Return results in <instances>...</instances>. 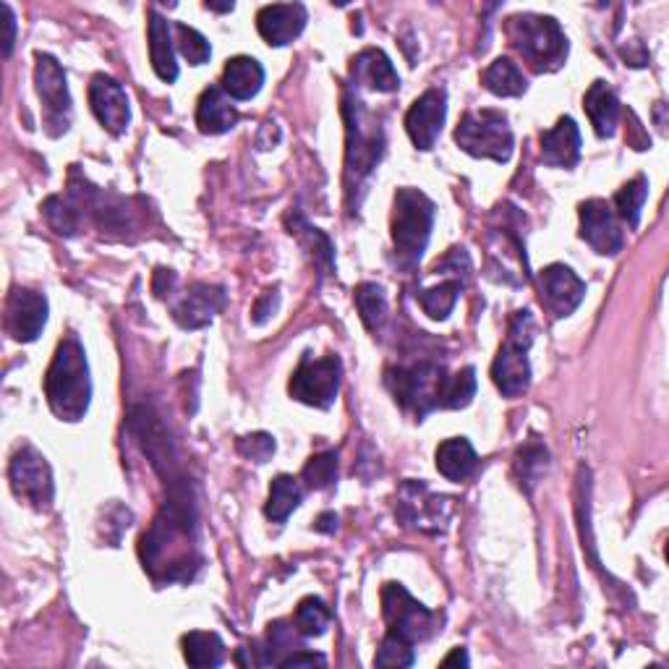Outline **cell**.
<instances>
[{
  "mask_svg": "<svg viewBox=\"0 0 669 669\" xmlns=\"http://www.w3.org/2000/svg\"><path fill=\"white\" fill-rule=\"evenodd\" d=\"M194 528H197V511H194L191 486L167 492L163 511L139 544L144 570H150L155 581H191L194 570L201 564L194 549Z\"/></svg>",
  "mask_w": 669,
  "mask_h": 669,
  "instance_id": "obj_1",
  "label": "cell"
},
{
  "mask_svg": "<svg viewBox=\"0 0 669 669\" xmlns=\"http://www.w3.org/2000/svg\"><path fill=\"white\" fill-rule=\"evenodd\" d=\"M45 397L61 421H79L87 414L92 401V380L76 334H68L53 355V364L45 374Z\"/></svg>",
  "mask_w": 669,
  "mask_h": 669,
  "instance_id": "obj_2",
  "label": "cell"
},
{
  "mask_svg": "<svg viewBox=\"0 0 669 669\" xmlns=\"http://www.w3.org/2000/svg\"><path fill=\"white\" fill-rule=\"evenodd\" d=\"M343 113L348 121V150H346V191L348 205L355 191H364V184L385 152V134L376 118L364 108V102L346 92Z\"/></svg>",
  "mask_w": 669,
  "mask_h": 669,
  "instance_id": "obj_3",
  "label": "cell"
},
{
  "mask_svg": "<svg viewBox=\"0 0 669 669\" xmlns=\"http://www.w3.org/2000/svg\"><path fill=\"white\" fill-rule=\"evenodd\" d=\"M507 40L536 74L557 72L568 58V37L552 17L518 13L507 19Z\"/></svg>",
  "mask_w": 669,
  "mask_h": 669,
  "instance_id": "obj_4",
  "label": "cell"
},
{
  "mask_svg": "<svg viewBox=\"0 0 669 669\" xmlns=\"http://www.w3.org/2000/svg\"><path fill=\"white\" fill-rule=\"evenodd\" d=\"M452 374L445 372V366L431 364V361H418L410 366L387 369V387L395 395V401L403 408L410 410L418 421L427 418L431 410L448 408Z\"/></svg>",
  "mask_w": 669,
  "mask_h": 669,
  "instance_id": "obj_5",
  "label": "cell"
},
{
  "mask_svg": "<svg viewBox=\"0 0 669 669\" xmlns=\"http://www.w3.org/2000/svg\"><path fill=\"white\" fill-rule=\"evenodd\" d=\"M435 226V201L418 188H397L393 207V243L397 262L414 270L427 249Z\"/></svg>",
  "mask_w": 669,
  "mask_h": 669,
  "instance_id": "obj_6",
  "label": "cell"
},
{
  "mask_svg": "<svg viewBox=\"0 0 669 669\" xmlns=\"http://www.w3.org/2000/svg\"><path fill=\"white\" fill-rule=\"evenodd\" d=\"M534 330L531 311H515L505 346L500 348L497 359L492 364V380L505 397H518L531 385L528 348L534 343Z\"/></svg>",
  "mask_w": 669,
  "mask_h": 669,
  "instance_id": "obj_7",
  "label": "cell"
},
{
  "mask_svg": "<svg viewBox=\"0 0 669 669\" xmlns=\"http://www.w3.org/2000/svg\"><path fill=\"white\" fill-rule=\"evenodd\" d=\"M456 142L465 155L507 163L513 157V129L502 110H469L456 129Z\"/></svg>",
  "mask_w": 669,
  "mask_h": 669,
  "instance_id": "obj_8",
  "label": "cell"
},
{
  "mask_svg": "<svg viewBox=\"0 0 669 669\" xmlns=\"http://www.w3.org/2000/svg\"><path fill=\"white\" fill-rule=\"evenodd\" d=\"M382 615L387 623V636H395L416 646L437 630V615L418 604L401 583H387L382 589Z\"/></svg>",
  "mask_w": 669,
  "mask_h": 669,
  "instance_id": "obj_9",
  "label": "cell"
},
{
  "mask_svg": "<svg viewBox=\"0 0 669 669\" xmlns=\"http://www.w3.org/2000/svg\"><path fill=\"white\" fill-rule=\"evenodd\" d=\"M340 374H343V366H340L338 355L314 359L311 353H306L301 364H298V369L290 376L288 390L298 403L325 410L330 408L334 397H338Z\"/></svg>",
  "mask_w": 669,
  "mask_h": 669,
  "instance_id": "obj_10",
  "label": "cell"
},
{
  "mask_svg": "<svg viewBox=\"0 0 669 669\" xmlns=\"http://www.w3.org/2000/svg\"><path fill=\"white\" fill-rule=\"evenodd\" d=\"M34 81H37V95L45 108V125L47 134L61 136L66 134L72 125V95H68L66 72L61 63L47 53H37V68H34Z\"/></svg>",
  "mask_w": 669,
  "mask_h": 669,
  "instance_id": "obj_11",
  "label": "cell"
},
{
  "mask_svg": "<svg viewBox=\"0 0 669 669\" xmlns=\"http://www.w3.org/2000/svg\"><path fill=\"white\" fill-rule=\"evenodd\" d=\"M431 272H437V275L442 272L445 283L435 285V288L418 290L416 301L421 304V309L427 311L431 319H448L450 311L456 309L460 290L465 288V281H469L471 260L469 254H465V249H450Z\"/></svg>",
  "mask_w": 669,
  "mask_h": 669,
  "instance_id": "obj_12",
  "label": "cell"
},
{
  "mask_svg": "<svg viewBox=\"0 0 669 669\" xmlns=\"http://www.w3.org/2000/svg\"><path fill=\"white\" fill-rule=\"evenodd\" d=\"M9 479H11V490L19 500L32 502L37 511L47 507L53 502L55 484H53V471L47 465V460L40 456L37 450L21 448L17 450V456L11 458L9 465Z\"/></svg>",
  "mask_w": 669,
  "mask_h": 669,
  "instance_id": "obj_13",
  "label": "cell"
},
{
  "mask_svg": "<svg viewBox=\"0 0 669 669\" xmlns=\"http://www.w3.org/2000/svg\"><path fill=\"white\" fill-rule=\"evenodd\" d=\"M581 239L589 243L596 254L615 256L625 246L623 228H619L615 209L604 199H589L581 205Z\"/></svg>",
  "mask_w": 669,
  "mask_h": 669,
  "instance_id": "obj_14",
  "label": "cell"
},
{
  "mask_svg": "<svg viewBox=\"0 0 669 669\" xmlns=\"http://www.w3.org/2000/svg\"><path fill=\"white\" fill-rule=\"evenodd\" d=\"M401 518L421 531H442L450 518V500L437 497L421 481H408L401 490Z\"/></svg>",
  "mask_w": 669,
  "mask_h": 669,
  "instance_id": "obj_15",
  "label": "cell"
},
{
  "mask_svg": "<svg viewBox=\"0 0 669 669\" xmlns=\"http://www.w3.org/2000/svg\"><path fill=\"white\" fill-rule=\"evenodd\" d=\"M445 118H448V95L445 89H427L418 100L410 105L406 116V131L418 150H431L442 134Z\"/></svg>",
  "mask_w": 669,
  "mask_h": 669,
  "instance_id": "obj_16",
  "label": "cell"
},
{
  "mask_svg": "<svg viewBox=\"0 0 669 669\" xmlns=\"http://www.w3.org/2000/svg\"><path fill=\"white\" fill-rule=\"evenodd\" d=\"M541 301L557 319L570 317L585 296V283L564 264H549L539 275Z\"/></svg>",
  "mask_w": 669,
  "mask_h": 669,
  "instance_id": "obj_17",
  "label": "cell"
},
{
  "mask_svg": "<svg viewBox=\"0 0 669 669\" xmlns=\"http://www.w3.org/2000/svg\"><path fill=\"white\" fill-rule=\"evenodd\" d=\"M89 105H92V113L102 123V129H108L113 136H121L129 129V97H125V89L113 76H95L92 84H89Z\"/></svg>",
  "mask_w": 669,
  "mask_h": 669,
  "instance_id": "obj_18",
  "label": "cell"
},
{
  "mask_svg": "<svg viewBox=\"0 0 669 669\" xmlns=\"http://www.w3.org/2000/svg\"><path fill=\"white\" fill-rule=\"evenodd\" d=\"M47 322V298L40 293L17 288L6 304V330L19 343L37 340L42 327Z\"/></svg>",
  "mask_w": 669,
  "mask_h": 669,
  "instance_id": "obj_19",
  "label": "cell"
},
{
  "mask_svg": "<svg viewBox=\"0 0 669 669\" xmlns=\"http://www.w3.org/2000/svg\"><path fill=\"white\" fill-rule=\"evenodd\" d=\"M226 306V290L209 283H194L180 296L178 304H173V319L184 330H199L212 322V317Z\"/></svg>",
  "mask_w": 669,
  "mask_h": 669,
  "instance_id": "obj_20",
  "label": "cell"
},
{
  "mask_svg": "<svg viewBox=\"0 0 669 669\" xmlns=\"http://www.w3.org/2000/svg\"><path fill=\"white\" fill-rule=\"evenodd\" d=\"M306 26V9L301 3H275L264 6L256 13V30H260L262 40L272 47L288 45L304 32Z\"/></svg>",
  "mask_w": 669,
  "mask_h": 669,
  "instance_id": "obj_21",
  "label": "cell"
},
{
  "mask_svg": "<svg viewBox=\"0 0 669 669\" xmlns=\"http://www.w3.org/2000/svg\"><path fill=\"white\" fill-rule=\"evenodd\" d=\"M578 157H581V131H578L575 121L564 116L557 121L555 129L544 131L541 134V160L549 167H575Z\"/></svg>",
  "mask_w": 669,
  "mask_h": 669,
  "instance_id": "obj_22",
  "label": "cell"
},
{
  "mask_svg": "<svg viewBox=\"0 0 669 669\" xmlns=\"http://www.w3.org/2000/svg\"><path fill=\"white\" fill-rule=\"evenodd\" d=\"M351 74L355 84L374 89V92H397L401 89V76H397L393 61L387 58L380 47H366L355 55Z\"/></svg>",
  "mask_w": 669,
  "mask_h": 669,
  "instance_id": "obj_23",
  "label": "cell"
},
{
  "mask_svg": "<svg viewBox=\"0 0 669 669\" xmlns=\"http://www.w3.org/2000/svg\"><path fill=\"white\" fill-rule=\"evenodd\" d=\"M239 121V110L235 105L230 102V97L226 95L222 87H209L205 89V95L199 97V108H197V125L201 134L218 136L226 134Z\"/></svg>",
  "mask_w": 669,
  "mask_h": 669,
  "instance_id": "obj_24",
  "label": "cell"
},
{
  "mask_svg": "<svg viewBox=\"0 0 669 669\" xmlns=\"http://www.w3.org/2000/svg\"><path fill=\"white\" fill-rule=\"evenodd\" d=\"M583 108L589 113V121L594 125V131L602 139L612 136L617 129L619 121V100L615 95V89L610 87L606 81H594L589 87V92L583 97Z\"/></svg>",
  "mask_w": 669,
  "mask_h": 669,
  "instance_id": "obj_25",
  "label": "cell"
},
{
  "mask_svg": "<svg viewBox=\"0 0 669 669\" xmlns=\"http://www.w3.org/2000/svg\"><path fill=\"white\" fill-rule=\"evenodd\" d=\"M264 84V68L260 61L249 58V55H239L226 63L222 72V89L230 100H251Z\"/></svg>",
  "mask_w": 669,
  "mask_h": 669,
  "instance_id": "obj_26",
  "label": "cell"
},
{
  "mask_svg": "<svg viewBox=\"0 0 669 669\" xmlns=\"http://www.w3.org/2000/svg\"><path fill=\"white\" fill-rule=\"evenodd\" d=\"M435 458H437V471L448 481H456V484L473 476V471H476L479 465L476 450H473V445L465 437L445 439V442L437 448Z\"/></svg>",
  "mask_w": 669,
  "mask_h": 669,
  "instance_id": "obj_27",
  "label": "cell"
},
{
  "mask_svg": "<svg viewBox=\"0 0 669 669\" xmlns=\"http://www.w3.org/2000/svg\"><path fill=\"white\" fill-rule=\"evenodd\" d=\"M171 24L165 17H160L157 9H150V58L152 68L163 81H176L178 79V63L176 53L171 45Z\"/></svg>",
  "mask_w": 669,
  "mask_h": 669,
  "instance_id": "obj_28",
  "label": "cell"
},
{
  "mask_svg": "<svg viewBox=\"0 0 669 669\" xmlns=\"http://www.w3.org/2000/svg\"><path fill=\"white\" fill-rule=\"evenodd\" d=\"M481 84L497 97H520L528 89V81L518 63L511 58H497L481 74Z\"/></svg>",
  "mask_w": 669,
  "mask_h": 669,
  "instance_id": "obj_29",
  "label": "cell"
},
{
  "mask_svg": "<svg viewBox=\"0 0 669 669\" xmlns=\"http://www.w3.org/2000/svg\"><path fill=\"white\" fill-rule=\"evenodd\" d=\"M180 646H184V659L191 667H220L226 661V644L218 633H186Z\"/></svg>",
  "mask_w": 669,
  "mask_h": 669,
  "instance_id": "obj_30",
  "label": "cell"
},
{
  "mask_svg": "<svg viewBox=\"0 0 669 669\" xmlns=\"http://www.w3.org/2000/svg\"><path fill=\"white\" fill-rule=\"evenodd\" d=\"M301 500H304V490L301 484H298V479L285 476L283 473V476H277L270 484V497L267 505H264V515H267L272 523H285L288 520V515L301 505Z\"/></svg>",
  "mask_w": 669,
  "mask_h": 669,
  "instance_id": "obj_31",
  "label": "cell"
},
{
  "mask_svg": "<svg viewBox=\"0 0 669 669\" xmlns=\"http://www.w3.org/2000/svg\"><path fill=\"white\" fill-rule=\"evenodd\" d=\"M355 306L369 332H380L387 322V296L376 283H364L355 288Z\"/></svg>",
  "mask_w": 669,
  "mask_h": 669,
  "instance_id": "obj_32",
  "label": "cell"
},
{
  "mask_svg": "<svg viewBox=\"0 0 669 669\" xmlns=\"http://www.w3.org/2000/svg\"><path fill=\"white\" fill-rule=\"evenodd\" d=\"M42 215H45L47 226H51L58 235L72 239L79 230V207H76L74 197H47L42 205Z\"/></svg>",
  "mask_w": 669,
  "mask_h": 669,
  "instance_id": "obj_33",
  "label": "cell"
},
{
  "mask_svg": "<svg viewBox=\"0 0 669 669\" xmlns=\"http://www.w3.org/2000/svg\"><path fill=\"white\" fill-rule=\"evenodd\" d=\"M648 197V180L644 176L633 178L615 194V215L625 222L627 228H638L640 209Z\"/></svg>",
  "mask_w": 669,
  "mask_h": 669,
  "instance_id": "obj_34",
  "label": "cell"
},
{
  "mask_svg": "<svg viewBox=\"0 0 669 669\" xmlns=\"http://www.w3.org/2000/svg\"><path fill=\"white\" fill-rule=\"evenodd\" d=\"M330 610L322 599L317 596H306L296 610V630L301 633L304 638H317L330 627Z\"/></svg>",
  "mask_w": 669,
  "mask_h": 669,
  "instance_id": "obj_35",
  "label": "cell"
},
{
  "mask_svg": "<svg viewBox=\"0 0 669 669\" xmlns=\"http://www.w3.org/2000/svg\"><path fill=\"white\" fill-rule=\"evenodd\" d=\"M547 465H549V452L539 442L523 445L518 456H515V471H518L520 484L526 486L528 492H531V486L544 476Z\"/></svg>",
  "mask_w": 669,
  "mask_h": 669,
  "instance_id": "obj_36",
  "label": "cell"
},
{
  "mask_svg": "<svg viewBox=\"0 0 669 669\" xmlns=\"http://www.w3.org/2000/svg\"><path fill=\"white\" fill-rule=\"evenodd\" d=\"M298 648H304L296 640V630L288 623H283V619H275V623H270L267 627V657H264L262 665H277L281 667V661L288 657V654L298 651Z\"/></svg>",
  "mask_w": 669,
  "mask_h": 669,
  "instance_id": "obj_37",
  "label": "cell"
},
{
  "mask_svg": "<svg viewBox=\"0 0 669 669\" xmlns=\"http://www.w3.org/2000/svg\"><path fill=\"white\" fill-rule=\"evenodd\" d=\"M301 479L306 481L309 490H327L338 479V452H322V456H314L309 463L304 465Z\"/></svg>",
  "mask_w": 669,
  "mask_h": 669,
  "instance_id": "obj_38",
  "label": "cell"
},
{
  "mask_svg": "<svg viewBox=\"0 0 669 669\" xmlns=\"http://www.w3.org/2000/svg\"><path fill=\"white\" fill-rule=\"evenodd\" d=\"M176 37H178L180 55H184L191 66H201V63H207L209 55H212V47H209L205 34L191 30V26L176 24Z\"/></svg>",
  "mask_w": 669,
  "mask_h": 669,
  "instance_id": "obj_39",
  "label": "cell"
},
{
  "mask_svg": "<svg viewBox=\"0 0 669 669\" xmlns=\"http://www.w3.org/2000/svg\"><path fill=\"white\" fill-rule=\"evenodd\" d=\"M414 661H416L414 646L395 636H385L380 651H376V657H374L376 667H410Z\"/></svg>",
  "mask_w": 669,
  "mask_h": 669,
  "instance_id": "obj_40",
  "label": "cell"
},
{
  "mask_svg": "<svg viewBox=\"0 0 669 669\" xmlns=\"http://www.w3.org/2000/svg\"><path fill=\"white\" fill-rule=\"evenodd\" d=\"M476 395V369L465 366L458 374H452L450 393H448V408H465Z\"/></svg>",
  "mask_w": 669,
  "mask_h": 669,
  "instance_id": "obj_41",
  "label": "cell"
},
{
  "mask_svg": "<svg viewBox=\"0 0 669 669\" xmlns=\"http://www.w3.org/2000/svg\"><path fill=\"white\" fill-rule=\"evenodd\" d=\"M239 452L246 460H254V463H267V460L275 456V439H272L267 431H256V435H246L239 439Z\"/></svg>",
  "mask_w": 669,
  "mask_h": 669,
  "instance_id": "obj_42",
  "label": "cell"
},
{
  "mask_svg": "<svg viewBox=\"0 0 669 669\" xmlns=\"http://www.w3.org/2000/svg\"><path fill=\"white\" fill-rule=\"evenodd\" d=\"M314 665H322L325 667L327 659L322 657V654L306 651V648H298V651L288 654V657H285L281 661V667H314Z\"/></svg>",
  "mask_w": 669,
  "mask_h": 669,
  "instance_id": "obj_43",
  "label": "cell"
},
{
  "mask_svg": "<svg viewBox=\"0 0 669 669\" xmlns=\"http://www.w3.org/2000/svg\"><path fill=\"white\" fill-rule=\"evenodd\" d=\"M0 11H3V21H6V42H3V55L9 58L13 51V42H17V17H13L11 6L9 3H0Z\"/></svg>",
  "mask_w": 669,
  "mask_h": 669,
  "instance_id": "obj_44",
  "label": "cell"
},
{
  "mask_svg": "<svg viewBox=\"0 0 669 669\" xmlns=\"http://www.w3.org/2000/svg\"><path fill=\"white\" fill-rule=\"evenodd\" d=\"M176 283H178L176 272H173V270H157L152 288H155V293H157L160 298H165V296H171L173 288H176Z\"/></svg>",
  "mask_w": 669,
  "mask_h": 669,
  "instance_id": "obj_45",
  "label": "cell"
},
{
  "mask_svg": "<svg viewBox=\"0 0 669 669\" xmlns=\"http://www.w3.org/2000/svg\"><path fill=\"white\" fill-rule=\"evenodd\" d=\"M275 306H277V293H275V290H267V293H264V296L260 298V304L254 306V311H251V314H254V322H256V325H262L264 319H267L270 314L275 311Z\"/></svg>",
  "mask_w": 669,
  "mask_h": 669,
  "instance_id": "obj_46",
  "label": "cell"
},
{
  "mask_svg": "<svg viewBox=\"0 0 669 669\" xmlns=\"http://www.w3.org/2000/svg\"><path fill=\"white\" fill-rule=\"evenodd\" d=\"M623 58L630 63V66L644 68L648 63V53L644 51V45H640V42H630V45L623 47Z\"/></svg>",
  "mask_w": 669,
  "mask_h": 669,
  "instance_id": "obj_47",
  "label": "cell"
},
{
  "mask_svg": "<svg viewBox=\"0 0 669 669\" xmlns=\"http://www.w3.org/2000/svg\"><path fill=\"white\" fill-rule=\"evenodd\" d=\"M317 531H322V534H332L334 528H338V515L334 513H325V515H319V520H317Z\"/></svg>",
  "mask_w": 669,
  "mask_h": 669,
  "instance_id": "obj_48",
  "label": "cell"
},
{
  "mask_svg": "<svg viewBox=\"0 0 669 669\" xmlns=\"http://www.w3.org/2000/svg\"><path fill=\"white\" fill-rule=\"evenodd\" d=\"M442 665H445V667H450V665H469V657H465L463 648H456V651H452L450 657L442 661Z\"/></svg>",
  "mask_w": 669,
  "mask_h": 669,
  "instance_id": "obj_49",
  "label": "cell"
},
{
  "mask_svg": "<svg viewBox=\"0 0 669 669\" xmlns=\"http://www.w3.org/2000/svg\"><path fill=\"white\" fill-rule=\"evenodd\" d=\"M207 9H212V11H233V3H226V6H218V3H207Z\"/></svg>",
  "mask_w": 669,
  "mask_h": 669,
  "instance_id": "obj_50",
  "label": "cell"
}]
</instances>
